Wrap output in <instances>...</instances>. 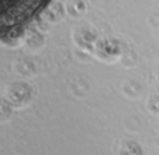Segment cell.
<instances>
[{
	"mask_svg": "<svg viewBox=\"0 0 159 155\" xmlns=\"http://www.w3.org/2000/svg\"><path fill=\"white\" fill-rule=\"evenodd\" d=\"M48 2L49 0H0V34L27 22Z\"/></svg>",
	"mask_w": 159,
	"mask_h": 155,
	"instance_id": "1",
	"label": "cell"
}]
</instances>
